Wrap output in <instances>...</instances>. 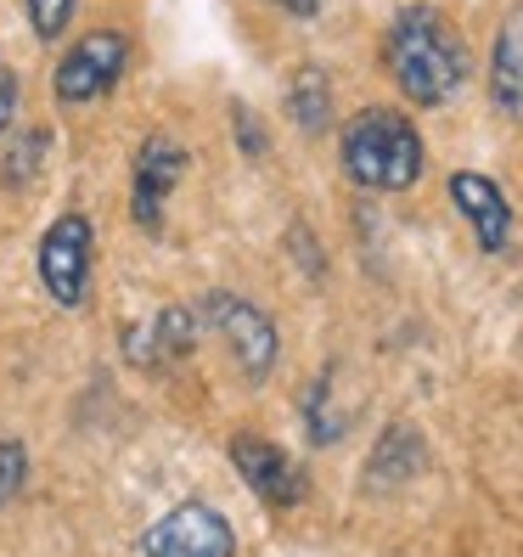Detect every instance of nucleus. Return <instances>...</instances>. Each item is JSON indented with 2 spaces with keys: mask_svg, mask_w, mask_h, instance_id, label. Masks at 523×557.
Wrapping results in <instances>:
<instances>
[{
  "mask_svg": "<svg viewBox=\"0 0 523 557\" xmlns=\"http://www.w3.org/2000/svg\"><path fill=\"white\" fill-rule=\"evenodd\" d=\"M383 69L400 85L406 102L445 108L473 74V51L439 7H400L383 28Z\"/></svg>",
  "mask_w": 523,
  "mask_h": 557,
  "instance_id": "obj_1",
  "label": "nucleus"
},
{
  "mask_svg": "<svg viewBox=\"0 0 523 557\" xmlns=\"http://www.w3.org/2000/svg\"><path fill=\"white\" fill-rule=\"evenodd\" d=\"M338 163L361 191H411L428 170V147L400 108H361L338 129Z\"/></svg>",
  "mask_w": 523,
  "mask_h": 557,
  "instance_id": "obj_2",
  "label": "nucleus"
},
{
  "mask_svg": "<svg viewBox=\"0 0 523 557\" xmlns=\"http://www.w3.org/2000/svg\"><path fill=\"white\" fill-rule=\"evenodd\" d=\"M35 271H40V287L62 310H79L90 299V271H96V225L85 214H57L46 225V237L35 248Z\"/></svg>",
  "mask_w": 523,
  "mask_h": 557,
  "instance_id": "obj_3",
  "label": "nucleus"
},
{
  "mask_svg": "<svg viewBox=\"0 0 523 557\" xmlns=\"http://www.w3.org/2000/svg\"><path fill=\"white\" fill-rule=\"evenodd\" d=\"M124 69H129V35H119V28H90L85 40H74L57 57L51 90H57L62 108H90V102H102V96H113Z\"/></svg>",
  "mask_w": 523,
  "mask_h": 557,
  "instance_id": "obj_4",
  "label": "nucleus"
},
{
  "mask_svg": "<svg viewBox=\"0 0 523 557\" xmlns=\"http://www.w3.org/2000/svg\"><path fill=\"white\" fill-rule=\"evenodd\" d=\"M203 321L225 338V349H232V360L242 367V377L259 383V377L276 372V355H282L276 321L259 310L253 299H242V293H209V299H203Z\"/></svg>",
  "mask_w": 523,
  "mask_h": 557,
  "instance_id": "obj_5",
  "label": "nucleus"
},
{
  "mask_svg": "<svg viewBox=\"0 0 523 557\" xmlns=\"http://www.w3.org/2000/svg\"><path fill=\"white\" fill-rule=\"evenodd\" d=\"M186 170H191V152L175 136H147L136 147V163H129V220H136L147 237L163 232V209H170Z\"/></svg>",
  "mask_w": 523,
  "mask_h": 557,
  "instance_id": "obj_6",
  "label": "nucleus"
},
{
  "mask_svg": "<svg viewBox=\"0 0 523 557\" xmlns=\"http://www.w3.org/2000/svg\"><path fill=\"white\" fill-rule=\"evenodd\" d=\"M141 557H237V530L209 502H186L141 535Z\"/></svg>",
  "mask_w": 523,
  "mask_h": 557,
  "instance_id": "obj_7",
  "label": "nucleus"
},
{
  "mask_svg": "<svg viewBox=\"0 0 523 557\" xmlns=\"http://www.w3.org/2000/svg\"><path fill=\"white\" fill-rule=\"evenodd\" d=\"M232 468H237V479L253 490V496L265 507H276V512H292L304 502V490H310L304 468L265 434H237L232 440Z\"/></svg>",
  "mask_w": 523,
  "mask_h": 557,
  "instance_id": "obj_8",
  "label": "nucleus"
},
{
  "mask_svg": "<svg viewBox=\"0 0 523 557\" xmlns=\"http://www.w3.org/2000/svg\"><path fill=\"white\" fill-rule=\"evenodd\" d=\"M450 203H456V214L468 220V232L478 237L484 253H501L512 243V203H507V191L489 181V175L456 170L450 175Z\"/></svg>",
  "mask_w": 523,
  "mask_h": 557,
  "instance_id": "obj_9",
  "label": "nucleus"
},
{
  "mask_svg": "<svg viewBox=\"0 0 523 557\" xmlns=\"http://www.w3.org/2000/svg\"><path fill=\"white\" fill-rule=\"evenodd\" d=\"M191 344H198V315H191L186 305H163L152 321H141V326L124 333V355L136 360V367H147V372L170 367V360L186 355Z\"/></svg>",
  "mask_w": 523,
  "mask_h": 557,
  "instance_id": "obj_10",
  "label": "nucleus"
},
{
  "mask_svg": "<svg viewBox=\"0 0 523 557\" xmlns=\"http://www.w3.org/2000/svg\"><path fill=\"white\" fill-rule=\"evenodd\" d=\"M287 119L310 141L333 129V79H326V69H315V62L292 69V79H287Z\"/></svg>",
  "mask_w": 523,
  "mask_h": 557,
  "instance_id": "obj_11",
  "label": "nucleus"
},
{
  "mask_svg": "<svg viewBox=\"0 0 523 557\" xmlns=\"http://www.w3.org/2000/svg\"><path fill=\"white\" fill-rule=\"evenodd\" d=\"M489 96L496 108L523 119V12H512L496 35V51H489Z\"/></svg>",
  "mask_w": 523,
  "mask_h": 557,
  "instance_id": "obj_12",
  "label": "nucleus"
},
{
  "mask_svg": "<svg viewBox=\"0 0 523 557\" xmlns=\"http://www.w3.org/2000/svg\"><path fill=\"white\" fill-rule=\"evenodd\" d=\"M46 152H51V129H23V136L7 147V186L23 191L28 181L46 170Z\"/></svg>",
  "mask_w": 523,
  "mask_h": 557,
  "instance_id": "obj_13",
  "label": "nucleus"
},
{
  "mask_svg": "<svg viewBox=\"0 0 523 557\" xmlns=\"http://www.w3.org/2000/svg\"><path fill=\"white\" fill-rule=\"evenodd\" d=\"M23 12H28V28H35L40 40H57V35H69L79 0H23Z\"/></svg>",
  "mask_w": 523,
  "mask_h": 557,
  "instance_id": "obj_14",
  "label": "nucleus"
},
{
  "mask_svg": "<svg viewBox=\"0 0 523 557\" xmlns=\"http://www.w3.org/2000/svg\"><path fill=\"white\" fill-rule=\"evenodd\" d=\"M28 479V450L17 440H0V507H7Z\"/></svg>",
  "mask_w": 523,
  "mask_h": 557,
  "instance_id": "obj_15",
  "label": "nucleus"
},
{
  "mask_svg": "<svg viewBox=\"0 0 523 557\" xmlns=\"http://www.w3.org/2000/svg\"><path fill=\"white\" fill-rule=\"evenodd\" d=\"M232 129H237V147H242L248 158H265L271 136H265V124L253 119V108H248V102H232Z\"/></svg>",
  "mask_w": 523,
  "mask_h": 557,
  "instance_id": "obj_16",
  "label": "nucleus"
},
{
  "mask_svg": "<svg viewBox=\"0 0 523 557\" xmlns=\"http://www.w3.org/2000/svg\"><path fill=\"white\" fill-rule=\"evenodd\" d=\"M17 102H23V85H17V74L0 62V136L12 129V119H17Z\"/></svg>",
  "mask_w": 523,
  "mask_h": 557,
  "instance_id": "obj_17",
  "label": "nucleus"
},
{
  "mask_svg": "<svg viewBox=\"0 0 523 557\" xmlns=\"http://www.w3.org/2000/svg\"><path fill=\"white\" fill-rule=\"evenodd\" d=\"M276 7H282L287 17H321V12H326V0H276Z\"/></svg>",
  "mask_w": 523,
  "mask_h": 557,
  "instance_id": "obj_18",
  "label": "nucleus"
}]
</instances>
